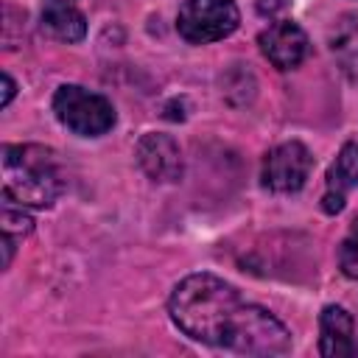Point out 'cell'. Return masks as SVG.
<instances>
[{
  "mask_svg": "<svg viewBox=\"0 0 358 358\" xmlns=\"http://www.w3.org/2000/svg\"><path fill=\"white\" fill-rule=\"evenodd\" d=\"M173 324L210 347L243 355H282L291 350L288 327L266 308L246 302L227 280L199 271L187 274L168 299Z\"/></svg>",
  "mask_w": 358,
  "mask_h": 358,
  "instance_id": "1",
  "label": "cell"
},
{
  "mask_svg": "<svg viewBox=\"0 0 358 358\" xmlns=\"http://www.w3.org/2000/svg\"><path fill=\"white\" fill-rule=\"evenodd\" d=\"M64 190L56 154L45 145H3V196L20 207H50Z\"/></svg>",
  "mask_w": 358,
  "mask_h": 358,
  "instance_id": "2",
  "label": "cell"
},
{
  "mask_svg": "<svg viewBox=\"0 0 358 358\" xmlns=\"http://www.w3.org/2000/svg\"><path fill=\"white\" fill-rule=\"evenodd\" d=\"M53 112L62 126L81 137H101L115 126V106L78 84H64L53 95Z\"/></svg>",
  "mask_w": 358,
  "mask_h": 358,
  "instance_id": "3",
  "label": "cell"
},
{
  "mask_svg": "<svg viewBox=\"0 0 358 358\" xmlns=\"http://www.w3.org/2000/svg\"><path fill=\"white\" fill-rule=\"evenodd\" d=\"M241 22L232 0H185L179 6L176 31L190 45H207L229 36Z\"/></svg>",
  "mask_w": 358,
  "mask_h": 358,
  "instance_id": "4",
  "label": "cell"
},
{
  "mask_svg": "<svg viewBox=\"0 0 358 358\" xmlns=\"http://www.w3.org/2000/svg\"><path fill=\"white\" fill-rule=\"evenodd\" d=\"M310 171H313V154L299 140H291V143H280L266 154L260 179L263 187L271 193H296L308 182Z\"/></svg>",
  "mask_w": 358,
  "mask_h": 358,
  "instance_id": "5",
  "label": "cell"
},
{
  "mask_svg": "<svg viewBox=\"0 0 358 358\" xmlns=\"http://www.w3.org/2000/svg\"><path fill=\"white\" fill-rule=\"evenodd\" d=\"M137 165L145 171L148 179L154 182H179L182 179V151L171 134H143L137 148H134Z\"/></svg>",
  "mask_w": 358,
  "mask_h": 358,
  "instance_id": "6",
  "label": "cell"
},
{
  "mask_svg": "<svg viewBox=\"0 0 358 358\" xmlns=\"http://www.w3.org/2000/svg\"><path fill=\"white\" fill-rule=\"evenodd\" d=\"M260 53L277 67V70H291L296 67L305 56H308V36L305 31L291 22V20H280L271 22L260 36H257Z\"/></svg>",
  "mask_w": 358,
  "mask_h": 358,
  "instance_id": "7",
  "label": "cell"
},
{
  "mask_svg": "<svg viewBox=\"0 0 358 358\" xmlns=\"http://www.w3.org/2000/svg\"><path fill=\"white\" fill-rule=\"evenodd\" d=\"M319 352L324 358H352L358 352L352 338V316L341 305H327L319 313Z\"/></svg>",
  "mask_w": 358,
  "mask_h": 358,
  "instance_id": "8",
  "label": "cell"
},
{
  "mask_svg": "<svg viewBox=\"0 0 358 358\" xmlns=\"http://www.w3.org/2000/svg\"><path fill=\"white\" fill-rule=\"evenodd\" d=\"M358 185V143L341 145L336 162L327 171V193L322 196V210L327 215H336L344 210L347 193Z\"/></svg>",
  "mask_w": 358,
  "mask_h": 358,
  "instance_id": "9",
  "label": "cell"
},
{
  "mask_svg": "<svg viewBox=\"0 0 358 358\" xmlns=\"http://www.w3.org/2000/svg\"><path fill=\"white\" fill-rule=\"evenodd\" d=\"M330 50L338 62V67L350 76L358 78V11H347L336 20L330 28Z\"/></svg>",
  "mask_w": 358,
  "mask_h": 358,
  "instance_id": "10",
  "label": "cell"
},
{
  "mask_svg": "<svg viewBox=\"0 0 358 358\" xmlns=\"http://www.w3.org/2000/svg\"><path fill=\"white\" fill-rule=\"evenodd\" d=\"M42 31L59 42H78L87 34V20L78 8L67 6V3H45Z\"/></svg>",
  "mask_w": 358,
  "mask_h": 358,
  "instance_id": "11",
  "label": "cell"
},
{
  "mask_svg": "<svg viewBox=\"0 0 358 358\" xmlns=\"http://www.w3.org/2000/svg\"><path fill=\"white\" fill-rule=\"evenodd\" d=\"M31 229H34V218L28 213H22V207L20 210H11V207L3 210V268H8V263H11L14 243L22 235H28Z\"/></svg>",
  "mask_w": 358,
  "mask_h": 358,
  "instance_id": "12",
  "label": "cell"
},
{
  "mask_svg": "<svg viewBox=\"0 0 358 358\" xmlns=\"http://www.w3.org/2000/svg\"><path fill=\"white\" fill-rule=\"evenodd\" d=\"M338 266H341V274H344V277L358 280V218L352 221L347 238L341 241V249H338Z\"/></svg>",
  "mask_w": 358,
  "mask_h": 358,
  "instance_id": "13",
  "label": "cell"
},
{
  "mask_svg": "<svg viewBox=\"0 0 358 358\" xmlns=\"http://www.w3.org/2000/svg\"><path fill=\"white\" fill-rule=\"evenodd\" d=\"M280 8H285V0H257V11L263 17H274Z\"/></svg>",
  "mask_w": 358,
  "mask_h": 358,
  "instance_id": "14",
  "label": "cell"
},
{
  "mask_svg": "<svg viewBox=\"0 0 358 358\" xmlns=\"http://www.w3.org/2000/svg\"><path fill=\"white\" fill-rule=\"evenodd\" d=\"M14 92H17V84H14V78H11L8 73H3V106H8V103H11Z\"/></svg>",
  "mask_w": 358,
  "mask_h": 358,
  "instance_id": "15",
  "label": "cell"
},
{
  "mask_svg": "<svg viewBox=\"0 0 358 358\" xmlns=\"http://www.w3.org/2000/svg\"><path fill=\"white\" fill-rule=\"evenodd\" d=\"M45 3H67V6H73L76 0H45Z\"/></svg>",
  "mask_w": 358,
  "mask_h": 358,
  "instance_id": "16",
  "label": "cell"
}]
</instances>
